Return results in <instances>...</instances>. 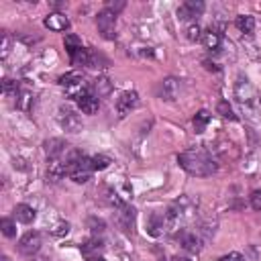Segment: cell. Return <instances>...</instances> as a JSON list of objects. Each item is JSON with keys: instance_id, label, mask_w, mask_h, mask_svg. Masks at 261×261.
I'll use <instances>...</instances> for the list:
<instances>
[{"instance_id": "6da1fadb", "label": "cell", "mask_w": 261, "mask_h": 261, "mask_svg": "<svg viewBox=\"0 0 261 261\" xmlns=\"http://www.w3.org/2000/svg\"><path fill=\"white\" fill-rule=\"evenodd\" d=\"M177 163L181 169H186L190 175H196V177H208L218 171V163L204 149H190V151L179 153Z\"/></svg>"}, {"instance_id": "7a4b0ae2", "label": "cell", "mask_w": 261, "mask_h": 261, "mask_svg": "<svg viewBox=\"0 0 261 261\" xmlns=\"http://www.w3.org/2000/svg\"><path fill=\"white\" fill-rule=\"evenodd\" d=\"M57 84H59L61 88H65V92L69 94V98H75V100H80L82 96L90 94V86L86 84V80H84L82 73H77V71H69V73L61 75V77L57 80Z\"/></svg>"}, {"instance_id": "3957f363", "label": "cell", "mask_w": 261, "mask_h": 261, "mask_svg": "<svg viewBox=\"0 0 261 261\" xmlns=\"http://www.w3.org/2000/svg\"><path fill=\"white\" fill-rule=\"evenodd\" d=\"M94 173V167H92V157H80L75 161L69 163V169H67V175L75 181V184H86Z\"/></svg>"}, {"instance_id": "277c9868", "label": "cell", "mask_w": 261, "mask_h": 261, "mask_svg": "<svg viewBox=\"0 0 261 261\" xmlns=\"http://www.w3.org/2000/svg\"><path fill=\"white\" fill-rule=\"evenodd\" d=\"M96 24H98V33H100L104 39L112 41V39L116 37V14L110 12L108 8H104V10L98 12Z\"/></svg>"}, {"instance_id": "5b68a950", "label": "cell", "mask_w": 261, "mask_h": 261, "mask_svg": "<svg viewBox=\"0 0 261 261\" xmlns=\"http://www.w3.org/2000/svg\"><path fill=\"white\" fill-rule=\"evenodd\" d=\"M57 120H59V124H61L67 133H77V130H82V118H80L71 108H67V106H61V108H59Z\"/></svg>"}, {"instance_id": "8992f818", "label": "cell", "mask_w": 261, "mask_h": 261, "mask_svg": "<svg viewBox=\"0 0 261 261\" xmlns=\"http://www.w3.org/2000/svg\"><path fill=\"white\" fill-rule=\"evenodd\" d=\"M139 104V94L135 90H126L116 98V114L118 118H124L135 106Z\"/></svg>"}, {"instance_id": "52a82bcc", "label": "cell", "mask_w": 261, "mask_h": 261, "mask_svg": "<svg viewBox=\"0 0 261 261\" xmlns=\"http://www.w3.org/2000/svg\"><path fill=\"white\" fill-rule=\"evenodd\" d=\"M41 249V234L37 230H29L27 234L20 237L18 241V251L22 255H35Z\"/></svg>"}, {"instance_id": "ba28073f", "label": "cell", "mask_w": 261, "mask_h": 261, "mask_svg": "<svg viewBox=\"0 0 261 261\" xmlns=\"http://www.w3.org/2000/svg\"><path fill=\"white\" fill-rule=\"evenodd\" d=\"M204 2L202 0H186L179 8H177V16L181 18V20H190V18H196V16H200L202 12H204Z\"/></svg>"}, {"instance_id": "9c48e42d", "label": "cell", "mask_w": 261, "mask_h": 261, "mask_svg": "<svg viewBox=\"0 0 261 261\" xmlns=\"http://www.w3.org/2000/svg\"><path fill=\"white\" fill-rule=\"evenodd\" d=\"M43 149H45L47 157L53 161V159H61V157L65 155V151L69 149V145H67L63 139L53 137V139H47V141L43 143Z\"/></svg>"}, {"instance_id": "30bf717a", "label": "cell", "mask_w": 261, "mask_h": 261, "mask_svg": "<svg viewBox=\"0 0 261 261\" xmlns=\"http://www.w3.org/2000/svg\"><path fill=\"white\" fill-rule=\"evenodd\" d=\"M177 241H179V245H181L186 251H190V253H198V251L202 249V239H200L196 232H192V230H181V232H177Z\"/></svg>"}, {"instance_id": "8fae6325", "label": "cell", "mask_w": 261, "mask_h": 261, "mask_svg": "<svg viewBox=\"0 0 261 261\" xmlns=\"http://www.w3.org/2000/svg\"><path fill=\"white\" fill-rule=\"evenodd\" d=\"M43 24H45L49 31L61 33V31L69 29V18H67L65 14H61V12H51V14H47V16H45Z\"/></svg>"}, {"instance_id": "7c38bea8", "label": "cell", "mask_w": 261, "mask_h": 261, "mask_svg": "<svg viewBox=\"0 0 261 261\" xmlns=\"http://www.w3.org/2000/svg\"><path fill=\"white\" fill-rule=\"evenodd\" d=\"M177 88H179V84H177L175 77H165V80H161V84H159V96H161V100H169V102L175 100Z\"/></svg>"}, {"instance_id": "4fadbf2b", "label": "cell", "mask_w": 261, "mask_h": 261, "mask_svg": "<svg viewBox=\"0 0 261 261\" xmlns=\"http://www.w3.org/2000/svg\"><path fill=\"white\" fill-rule=\"evenodd\" d=\"M77 102V108L84 112V114H96L98 112V108H100V100H98V96L96 94H86V96H82L80 100H75Z\"/></svg>"}, {"instance_id": "5bb4252c", "label": "cell", "mask_w": 261, "mask_h": 261, "mask_svg": "<svg viewBox=\"0 0 261 261\" xmlns=\"http://www.w3.org/2000/svg\"><path fill=\"white\" fill-rule=\"evenodd\" d=\"M165 224H167L165 216L159 214V212H153V214L149 216V220H147V230H149V234L159 237V234L165 230Z\"/></svg>"}, {"instance_id": "9a60e30c", "label": "cell", "mask_w": 261, "mask_h": 261, "mask_svg": "<svg viewBox=\"0 0 261 261\" xmlns=\"http://www.w3.org/2000/svg\"><path fill=\"white\" fill-rule=\"evenodd\" d=\"M234 94H237V100L243 102V104L253 98V88H251V84H249L247 77H239V82L234 86Z\"/></svg>"}, {"instance_id": "2e32d148", "label": "cell", "mask_w": 261, "mask_h": 261, "mask_svg": "<svg viewBox=\"0 0 261 261\" xmlns=\"http://www.w3.org/2000/svg\"><path fill=\"white\" fill-rule=\"evenodd\" d=\"M14 216H16L18 222H22V224H31V222L35 220L37 212H35V208L29 206V204H16V206H14Z\"/></svg>"}, {"instance_id": "e0dca14e", "label": "cell", "mask_w": 261, "mask_h": 261, "mask_svg": "<svg viewBox=\"0 0 261 261\" xmlns=\"http://www.w3.org/2000/svg\"><path fill=\"white\" fill-rule=\"evenodd\" d=\"M202 43H204V47H206V49H210V51H218V49H220V45H222V37H220V33H218V31L208 29V31L202 35Z\"/></svg>"}, {"instance_id": "ac0fdd59", "label": "cell", "mask_w": 261, "mask_h": 261, "mask_svg": "<svg viewBox=\"0 0 261 261\" xmlns=\"http://www.w3.org/2000/svg\"><path fill=\"white\" fill-rule=\"evenodd\" d=\"M118 224L124 232H133V226H135V210L124 206L120 212H118Z\"/></svg>"}, {"instance_id": "d6986e66", "label": "cell", "mask_w": 261, "mask_h": 261, "mask_svg": "<svg viewBox=\"0 0 261 261\" xmlns=\"http://www.w3.org/2000/svg\"><path fill=\"white\" fill-rule=\"evenodd\" d=\"M63 45H65V51L69 53V57H73L77 51H82V49H84V45H82V39H80L77 35H73V33L65 35V39H63Z\"/></svg>"}, {"instance_id": "ffe728a7", "label": "cell", "mask_w": 261, "mask_h": 261, "mask_svg": "<svg viewBox=\"0 0 261 261\" xmlns=\"http://www.w3.org/2000/svg\"><path fill=\"white\" fill-rule=\"evenodd\" d=\"M234 24H237V29H239L241 33L251 35V33H253V29H255V18H253V16H249V14H239V16L234 18Z\"/></svg>"}, {"instance_id": "44dd1931", "label": "cell", "mask_w": 261, "mask_h": 261, "mask_svg": "<svg viewBox=\"0 0 261 261\" xmlns=\"http://www.w3.org/2000/svg\"><path fill=\"white\" fill-rule=\"evenodd\" d=\"M96 92V96L100 98V96H106V94H110V90H112V86H110V80L108 77H96L94 80V84L90 86V92Z\"/></svg>"}, {"instance_id": "7402d4cb", "label": "cell", "mask_w": 261, "mask_h": 261, "mask_svg": "<svg viewBox=\"0 0 261 261\" xmlns=\"http://www.w3.org/2000/svg\"><path fill=\"white\" fill-rule=\"evenodd\" d=\"M208 122H210V112H208V110H200V112H196V116H194V130H196L198 135L204 133L206 126H208Z\"/></svg>"}, {"instance_id": "603a6c76", "label": "cell", "mask_w": 261, "mask_h": 261, "mask_svg": "<svg viewBox=\"0 0 261 261\" xmlns=\"http://www.w3.org/2000/svg\"><path fill=\"white\" fill-rule=\"evenodd\" d=\"M102 249H104V243H102L100 239H96V237L90 239L86 245H82V253H84L86 257H90L92 253H98V251H102Z\"/></svg>"}, {"instance_id": "cb8c5ba5", "label": "cell", "mask_w": 261, "mask_h": 261, "mask_svg": "<svg viewBox=\"0 0 261 261\" xmlns=\"http://www.w3.org/2000/svg\"><path fill=\"white\" fill-rule=\"evenodd\" d=\"M0 230H2V234L8 237V239H12V237L16 234V226H14V222H12L10 218H2V220H0Z\"/></svg>"}, {"instance_id": "d4e9b609", "label": "cell", "mask_w": 261, "mask_h": 261, "mask_svg": "<svg viewBox=\"0 0 261 261\" xmlns=\"http://www.w3.org/2000/svg\"><path fill=\"white\" fill-rule=\"evenodd\" d=\"M216 112H218L220 116H224V118H230V120H234V118H237V116H234V112H232V108H230V104H228L226 100H220V102H218Z\"/></svg>"}, {"instance_id": "484cf974", "label": "cell", "mask_w": 261, "mask_h": 261, "mask_svg": "<svg viewBox=\"0 0 261 261\" xmlns=\"http://www.w3.org/2000/svg\"><path fill=\"white\" fill-rule=\"evenodd\" d=\"M2 92L8 94V96H18V92H20V90H18V82L6 77V80L2 82Z\"/></svg>"}, {"instance_id": "4316f807", "label": "cell", "mask_w": 261, "mask_h": 261, "mask_svg": "<svg viewBox=\"0 0 261 261\" xmlns=\"http://www.w3.org/2000/svg\"><path fill=\"white\" fill-rule=\"evenodd\" d=\"M110 165V157H106V155H94L92 157V167H94V171L96 169H106Z\"/></svg>"}, {"instance_id": "83f0119b", "label": "cell", "mask_w": 261, "mask_h": 261, "mask_svg": "<svg viewBox=\"0 0 261 261\" xmlns=\"http://www.w3.org/2000/svg\"><path fill=\"white\" fill-rule=\"evenodd\" d=\"M33 98H31V92H18V96H16V106L20 108V110H29V102H31Z\"/></svg>"}, {"instance_id": "f1b7e54d", "label": "cell", "mask_w": 261, "mask_h": 261, "mask_svg": "<svg viewBox=\"0 0 261 261\" xmlns=\"http://www.w3.org/2000/svg\"><path fill=\"white\" fill-rule=\"evenodd\" d=\"M249 202H251L253 210H261V190H253L249 196Z\"/></svg>"}, {"instance_id": "f546056e", "label": "cell", "mask_w": 261, "mask_h": 261, "mask_svg": "<svg viewBox=\"0 0 261 261\" xmlns=\"http://www.w3.org/2000/svg\"><path fill=\"white\" fill-rule=\"evenodd\" d=\"M186 33H188V39H190V41H198V39H200V27H198V24H190Z\"/></svg>"}, {"instance_id": "4dcf8cb0", "label": "cell", "mask_w": 261, "mask_h": 261, "mask_svg": "<svg viewBox=\"0 0 261 261\" xmlns=\"http://www.w3.org/2000/svg\"><path fill=\"white\" fill-rule=\"evenodd\" d=\"M8 51H10V35L4 31L2 33V57H6Z\"/></svg>"}, {"instance_id": "1f68e13d", "label": "cell", "mask_w": 261, "mask_h": 261, "mask_svg": "<svg viewBox=\"0 0 261 261\" xmlns=\"http://www.w3.org/2000/svg\"><path fill=\"white\" fill-rule=\"evenodd\" d=\"M106 8L116 14V12H120V10L124 8V2H122V0H118V2H112V0H110V2H106Z\"/></svg>"}, {"instance_id": "d6a6232c", "label": "cell", "mask_w": 261, "mask_h": 261, "mask_svg": "<svg viewBox=\"0 0 261 261\" xmlns=\"http://www.w3.org/2000/svg\"><path fill=\"white\" fill-rule=\"evenodd\" d=\"M220 261H245V257H243L241 253L232 251V253H226V255H222V257H220Z\"/></svg>"}, {"instance_id": "836d02e7", "label": "cell", "mask_w": 261, "mask_h": 261, "mask_svg": "<svg viewBox=\"0 0 261 261\" xmlns=\"http://www.w3.org/2000/svg\"><path fill=\"white\" fill-rule=\"evenodd\" d=\"M90 224H92V230H94V232H102V230H104V222H102V220L92 218V220H90Z\"/></svg>"}, {"instance_id": "e575fe53", "label": "cell", "mask_w": 261, "mask_h": 261, "mask_svg": "<svg viewBox=\"0 0 261 261\" xmlns=\"http://www.w3.org/2000/svg\"><path fill=\"white\" fill-rule=\"evenodd\" d=\"M173 261H190L188 257H173Z\"/></svg>"}, {"instance_id": "d590c367", "label": "cell", "mask_w": 261, "mask_h": 261, "mask_svg": "<svg viewBox=\"0 0 261 261\" xmlns=\"http://www.w3.org/2000/svg\"><path fill=\"white\" fill-rule=\"evenodd\" d=\"M88 261H104L102 257H94V259H88Z\"/></svg>"}, {"instance_id": "8d00e7d4", "label": "cell", "mask_w": 261, "mask_h": 261, "mask_svg": "<svg viewBox=\"0 0 261 261\" xmlns=\"http://www.w3.org/2000/svg\"><path fill=\"white\" fill-rule=\"evenodd\" d=\"M0 261H10V259L8 257H0Z\"/></svg>"}, {"instance_id": "74e56055", "label": "cell", "mask_w": 261, "mask_h": 261, "mask_svg": "<svg viewBox=\"0 0 261 261\" xmlns=\"http://www.w3.org/2000/svg\"><path fill=\"white\" fill-rule=\"evenodd\" d=\"M259 102H261V98H259Z\"/></svg>"}]
</instances>
